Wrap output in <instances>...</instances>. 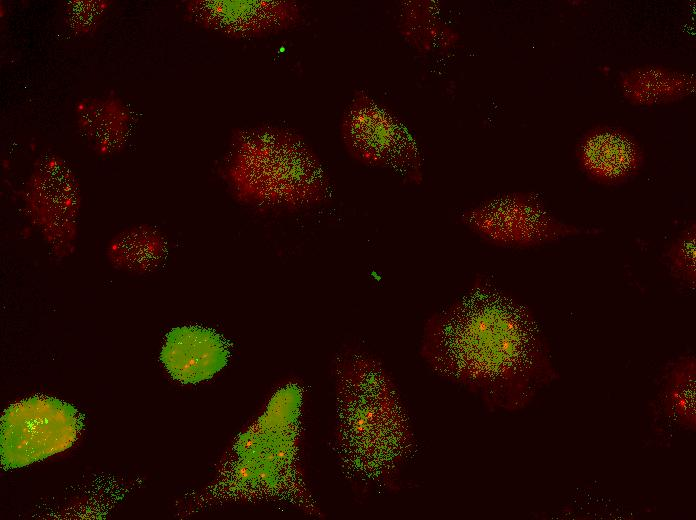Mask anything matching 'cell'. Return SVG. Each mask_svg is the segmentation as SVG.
Wrapping results in <instances>:
<instances>
[{
	"instance_id": "1",
	"label": "cell",
	"mask_w": 696,
	"mask_h": 520,
	"mask_svg": "<svg viewBox=\"0 0 696 520\" xmlns=\"http://www.w3.org/2000/svg\"><path fill=\"white\" fill-rule=\"evenodd\" d=\"M420 355L435 374L507 410L526 405L554 375L531 312L484 276L426 320Z\"/></svg>"
},
{
	"instance_id": "2",
	"label": "cell",
	"mask_w": 696,
	"mask_h": 520,
	"mask_svg": "<svg viewBox=\"0 0 696 520\" xmlns=\"http://www.w3.org/2000/svg\"><path fill=\"white\" fill-rule=\"evenodd\" d=\"M336 450L346 474L366 484L392 486L412 446L407 415L391 377L361 352L336 363Z\"/></svg>"
},
{
	"instance_id": "3",
	"label": "cell",
	"mask_w": 696,
	"mask_h": 520,
	"mask_svg": "<svg viewBox=\"0 0 696 520\" xmlns=\"http://www.w3.org/2000/svg\"><path fill=\"white\" fill-rule=\"evenodd\" d=\"M303 387L289 382L232 445L215 492L244 502L289 504L322 517L300 462Z\"/></svg>"
},
{
	"instance_id": "4",
	"label": "cell",
	"mask_w": 696,
	"mask_h": 520,
	"mask_svg": "<svg viewBox=\"0 0 696 520\" xmlns=\"http://www.w3.org/2000/svg\"><path fill=\"white\" fill-rule=\"evenodd\" d=\"M229 173L240 194L262 203L317 201L327 187L316 157L294 135L279 130H254L238 139Z\"/></svg>"
},
{
	"instance_id": "5",
	"label": "cell",
	"mask_w": 696,
	"mask_h": 520,
	"mask_svg": "<svg viewBox=\"0 0 696 520\" xmlns=\"http://www.w3.org/2000/svg\"><path fill=\"white\" fill-rule=\"evenodd\" d=\"M81 426L76 408L56 398L37 396L12 404L1 418L2 466L22 468L65 451Z\"/></svg>"
},
{
	"instance_id": "6",
	"label": "cell",
	"mask_w": 696,
	"mask_h": 520,
	"mask_svg": "<svg viewBox=\"0 0 696 520\" xmlns=\"http://www.w3.org/2000/svg\"><path fill=\"white\" fill-rule=\"evenodd\" d=\"M463 223L486 242L507 248H530L584 234H597L552 216L538 197L513 193L496 197L465 212Z\"/></svg>"
},
{
	"instance_id": "7",
	"label": "cell",
	"mask_w": 696,
	"mask_h": 520,
	"mask_svg": "<svg viewBox=\"0 0 696 520\" xmlns=\"http://www.w3.org/2000/svg\"><path fill=\"white\" fill-rule=\"evenodd\" d=\"M23 198L30 221L54 253L67 255L76 239L81 203L78 181L68 164L54 155L38 160Z\"/></svg>"
},
{
	"instance_id": "8",
	"label": "cell",
	"mask_w": 696,
	"mask_h": 520,
	"mask_svg": "<svg viewBox=\"0 0 696 520\" xmlns=\"http://www.w3.org/2000/svg\"><path fill=\"white\" fill-rule=\"evenodd\" d=\"M188 10L197 23L236 37L283 30L299 16L297 5L286 1H193Z\"/></svg>"
},
{
	"instance_id": "9",
	"label": "cell",
	"mask_w": 696,
	"mask_h": 520,
	"mask_svg": "<svg viewBox=\"0 0 696 520\" xmlns=\"http://www.w3.org/2000/svg\"><path fill=\"white\" fill-rule=\"evenodd\" d=\"M230 357L227 340L216 331L197 325L168 332L160 360L173 379L187 384L212 378Z\"/></svg>"
},
{
	"instance_id": "10",
	"label": "cell",
	"mask_w": 696,
	"mask_h": 520,
	"mask_svg": "<svg viewBox=\"0 0 696 520\" xmlns=\"http://www.w3.org/2000/svg\"><path fill=\"white\" fill-rule=\"evenodd\" d=\"M77 127L89 145L99 154L120 150L129 133L131 116L116 97H90L75 107Z\"/></svg>"
},
{
	"instance_id": "11",
	"label": "cell",
	"mask_w": 696,
	"mask_h": 520,
	"mask_svg": "<svg viewBox=\"0 0 696 520\" xmlns=\"http://www.w3.org/2000/svg\"><path fill=\"white\" fill-rule=\"evenodd\" d=\"M580 162L585 171L602 182L623 180L641 163L638 148L619 132L600 131L591 134L580 148Z\"/></svg>"
},
{
	"instance_id": "12",
	"label": "cell",
	"mask_w": 696,
	"mask_h": 520,
	"mask_svg": "<svg viewBox=\"0 0 696 520\" xmlns=\"http://www.w3.org/2000/svg\"><path fill=\"white\" fill-rule=\"evenodd\" d=\"M166 252L163 237L149 226H138L119 233L110 243L108 255L117 267L145 272L158 266Z\"/></svg>"
},
{
	"instance_id": "13",
	"label": "cell",
	"mask_w": 696,
	"mask_h": 520,
	"mask_svg": "<svg viewBox=\"0 0 696 520\" xmlns=\"http://www.w3.org/2000/svg\"><path fill=\"white\" fill-rule=\"evenodd\" d=\"M665 256L674 277L686 285L695 284L694 226L687 228L670 244Z\"/></svg>"
},
{
	"instance_id": "14",
	"label": "cell",
	"mask_w": 696,
	"mask_h": 520,
	"mask_svg": "<svg viewBox=\"0 0 696 520\" xmlns=\"http://www.w3.org/2000/svg\"><path fill=\"white\" fill-rule=\"evenodd\" d=\"M106 1H73L66 6V21L75 33H91L102 20L106 9Z\"/></svg>"
}]
</instances>
